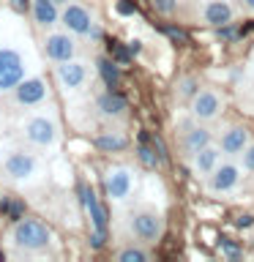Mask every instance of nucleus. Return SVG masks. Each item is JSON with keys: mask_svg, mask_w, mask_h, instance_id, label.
Listing matches in <instances>:
<instances>
[{"mask_svg": "<svg viewBox=\"0 0 254 262\" xmlns=\"http://www.w3.org/2000/svg\"><path fill=\"white\" fill-rule=\"evenodd\" d=\"M238 19V8L232 0H205L200 6V22L210 30H221L235 25Z\"/></svg>", "mask_w": 254, "mask_h": 262, "instance_id": "nucleus-6", "label": "nucleus"}, {"mask_svg": "<svg viewBox=\"0 0 254 262\" xmlns=\"http://www.w3.org/2000/svg\"><path fill=\"white\" fill-rule=\"evenodd\" d=\"M221 159H224V150H221L216 142H210V145L200 147V150H197L192 159H188V167H192V172H194L197 180H205L213 169L219 167Z\"/></svg>", "mask_w": 254, "mask_h": 262, "instance_id": "nucleus-11", "label": "nucleus"}, {"mask_svg": "<svg viewBox=\"0 0 254 262\" xmlns=\"http://www.w3.org/2000/svg\"><path fill=\"white\" fill-rule=\"evenodd\" d=\"M137 159L142 161L147 169H156V167H159V156H156V153H153V147H147L145 142L137 147Z\"/></svg>", "mask_w": 254, "mask_h": 262, "instance_id": "nucleus-26", "label": "nucleus"}, {"mask_svg": "<svg viewBox=\"0 0 254 262\" xmlns=\"http://www.w3.org/2000/svg\"><path fill=\"white\" fill-rule=\"evenodd\" d=\"M25 79V63L16 49L0 47V90H14Z\"/></svg>", "mask_w": 254, "mask_h": 262, "instance_id": "nucleus-8", "label": "nucleus"}, {"mask_svg": "<svg viewBox=\"0 0 254 262\" xmlns=\"http://www.w3.org/2000/svg\"><path fill=\"white\" fill-rule=\"evenodd\" d=\"M238 3L243 6V11H246V14H254V0H238Z\"/></svg>", "mask_w": 254, "mask_h": 262, "instance_id": "nucleus-29", "label": "nucleus"}, {"mask_svg": "<svg viewBox=\"0 0 254 262\" xmlns=\"http://www.w3.org/2000/svg\"><path fill=\"white\" fill-rule=\"evenodd\" d=\"M0 262H3V254H0Z\"/></svg>", "mask_w": 254, "mask_h": 262, "instance_id": "nucleus-32", "label": "nucleus"}, {"mask_svg": "<svg viewBox=\"0 0 254 262\" xmlns=\"http://www.w3.org/2000/svg\"><path fill=\"white\" fill-rule=\"evenodd\" d=\"M227 110V98L216 88H197V93L188 101V115L197 123H208L213 126L216 120H221V115Z\"/></svg>", "mask_w": 254, "mask_h": 262, "instance_id": "nucleus-3", "label": "nucleus"}, {"mask_svg": "<svg viewBox=\"0 0 254 262\" xmlns=\"http://www.w3.org/2000/svg\"><path fill=\"white\" fill-rule=\"evenodd\" d=\"M96 69H98V74H101V79H104V85H107V88H118V82H120V71H118V66H115L112 60L101 57V60L96 63Z\"/></svg>", "mask_w": 254, "mask_h": 262, "instance_id": "nucleus-21", "label": "nucleus"}, {"mask_svg": "<svg viewBox=\"0 0 254 262\" xmlns=\"http://www.w3.org/2000/svg\"><path fill=\"white\" fill-rule=\"evenodd\" d=\"M93 145L98 147L101 153H123L129 147V137L118 128H110V131H101V134L93 137Z\"/></svg>", "mask_w": 254, "mask_h": 262, "instance_id": "nucleus-19", "label": "nucleus"}, {"mask_svg": "<svg viewBox=\"0 0 254 262\" xmlns=\"http://www.w3.org/2000/svg\"><path fill=\"white\" fill-rule=\"evenodd\" d=\"M82 202H85V208L90 213V221H93V237H90V241H93V249H101L104 237H107V213H104L101 205H98L93 188H88V186H82Z\"/></svg>", "mask_w": 254, "mask_h": 262, "instance_id": "nucleus-12", "label": "nucleus"}, {"mask_svg": "<svg viewBox=\"0 0 254 262\" xmlns=\"http://www.w3.org/2000/svg\"><path fill=\"white\" fill-rule=\"evenodd\" d=\"M96 110L101 112L104 118H110V120H120V118H126L129 101H126L123 93H118L115 88H110V90H104V93L96 98Z\"/></svg>", "mask_w": 254, "mask_h": 262, "instance_id": "nucleus-17", "label": "nucleus"}, {"mask_svg": "<svg viewBox=\"0 0 254 262\" xmlns=\"http://www.w3.org/2000/svg\"><path fill=\"white\" fill-rule=\"evenodd\" d=\"M0 213L8 216L11 221H19L25 216V202L22 200H3L0 202Z\"/></svg>", "mask_w": 254, "mask_h": 262, "instance_id": "nucleus-23", "label": "nucleus"}, {"mask_svg": "<svg viewBox=\"0 0 254 262\" xmlns=\"http://www.w3.org/2000/svg\"><path fill=\"white\" fill-rule=\"evenodd\" d=\"M60 25L69 33H74V36H88L90 28H93V14L88 11L85 6H79V3H66V8L60 11Z\"/></svg>", "mask_w": 254, "mask_h": 262, "instance_id": "nucleus-10", "label": "nucleus"}, {"mask_svg": "<svg viewBox=\"0 0 254 262\" xmlns=\"http://www.w3.org/2000/svg\"><path fill=\"white\" fill-rule=\"evenodd\" d=\"M151 3H153V8L161 16H172V14L178 11V0H151Z\"/></svg>", "mask_w": 254, "mask_h": 262, "instance_id": "nucleus-27", "label": "nucleus"}, {"mask_svg": "<svg viewBox=\"0 0 254 262\" xmlns=\"http://www.w3.org/2000/svg\"><path fill=\"white\" fill-rule=\"evenodd\" d=\"M249 69H251V74H254V52H251V57H249Z\"/></svg>", "mask_w": 254, "mask_h": 262, "instance_id": "nucleus-30", "label": "nucleus"}, {"mask_svg": "<svg viewBox=\"0 0 254 262\" xmlns=\"http://www.w3.org/2000/svg\"><path fill=\"white\" fill-rule=\"evenodd\" d=\"M197 88H200V85H197V79L194 77H183V79H180L178 82V90H175V93H178V98H180V101H192V96L197 93Z\"/></svg>", "mask_w": 254, "mask_h": 262, "instance_id": "nucleus-25", "label": "nucleus"}, {"mask_svg": "<svg viewBox=\"0 0 254 262\" xmlns=\"http://www.w3.org/2000/svg\"><path fill=\"white\" fill-rule=\"evenodd\" d=\"M213 142V131H210V126L208 123H192L183 134H180V153L186 156V159H192V156L200 150V147H205V145H210Z\"/></svg>", "mask_w": 254, "mask_h": 262, "instance_id": "nucleus-15", "label": "nucleus"}, {"mask_svg": "<svg viewBox=\"0 0 254 262\" xmlns=\"http://www.w3.org/2000/svg\"><path fill=\"white\" fill-rule=\"evenodd\" d=\"M25 139L36 147H52L57 142V123L47 115H38V118H30L25 123Z\"/></svg>", "mask_w": 254, "mask_h": 262, "instance_id": "nucleus-9", "label": "nucleus"}, {"mask_svg": "<svg viewBox=\"0 0 254 262\" xmlns=\"http://www.w3.org/2000/svg\"><path fill=\"white\" fill-rule=\"evenodd\" d=\"M251 131H249V126L246 123H224L216 134H213V142H216L221 150H224V156H238L243 150L246 145L251 142Z\"/></svg>", "mask_w": 254, "mask_h": 262, "instance_id": "nucleus-7", "label": "nucleus"}, {"mask_svg": "<svg viewBox=\"0 0 254 262\" xmlns=\"http://www.w3.org/2000/svg\"><path fill=\"white\" fill-rule=\"evenodd\" d=\"M28 6H30V0H11V8L16 14H25V11H28Z\"/></svg>", "mask_w": 254, "mask_h": 262, "instance_id": "nucleus-28", "label": "nucleus"}, {"mask_svg": "<svg viewBox=\"0 0 254 262\" xmlns=\"http://www.w3.org/2000/svg\"><path fill=\"white\" fill-rule=\"evenodd\" d=\"M14 98L16 104L22 106H36L47 98V85L44 79H22L19 85L14 88Z\"/></svg>", "mask_w": 254, "mask_h": 262, "instance_id": "nucleus-18", "label": "nucleus"}, {"mask_svg": "<svg viewBox=\"0 0 254 262\" xmlns=\"http://www.w3.org/2000/svg\"><path fill=\"white\" fill-rule=\"evenodd\" d=\"M115 259L118 262H147L151 259V251L142 249V246H126V249H120L115 254Z\"/></svg>", "mask_w": 254, "mask_h": 262, "instance_id": "nucleus-22", "label": "nucleus"}, {"mask_svg": "<svg viewBox=\"0 0 254 262\" xmlns=\"http://www.w3.org/2000/svg\"><path fill=\"white\" fill-rule=\"evenodd\" d=\"M137 188V172L126 167V164H118V167H110L104 175V191L110 200L115 202H126Z\"/></svg>", "mask_w": 254, "mask_h": 262, "instance_id": "nucleus-5", "label": "nucleus"}, {"mask_svg": "<svg viewBox=\"0 0 254 262\" xmlns=\"http://www.w3.org/2000/svg\"><path fill=\"white\" fill-rule=\"evenodd\" d=\"M235 159H238V164H241V169L246 172V175H254V139L235 156Z\"/></svg>", "mask_w": 254, "mask_h": 262, "instance_id": "nucleus-24", "label": "nucleus"}, {"mask_svg": "<svg viewBox=\"0 0 254 262\" xmlns=\"http://www.w3.org/2000/svg\"><path fill=\"white\" fill-rule=\"evenodd\" d=\"M11 241L22 251H41L49 246V229L36 219H19L11 229Z\"/></svg>", "mask_w": 254, "mask_h": 262, "instance_id": "nucleus-4", "label": "nucleus"}, {"mask_svg": "<svg viewBox=\"0 0 254 262\" xmlns=\"http://www.w3.org/2000/svg\"><path fill=\"white\" fill-rule=\"evenodd\" d=\"M55 3H63L66 6V3H71V0H55Z\"/></svg>", "mask_w": 254, "mask_h": 262, "instance_id": "nucleus-31", "label": "nucleus"}, {"mask_svg": "<svg viewBox=\"0 0 254 262\" xmlns=\"http://www.w3.org/2000/svg\"><path fill=\"white\" fill-rule=\"evenodd\" d=\"M33 19H36L38 28H52V25L60 22V11H57L55 0H33Z\"/></svg>", "mask_w": 254, "mask_h": 262, "instance_id": "nucleus-20", "label": "nucleus"}, {"mask_svg": "<svg viewBox=\"0 0 254 262\" xmlns=\"http://www.w3.org/2000/svg\"><path fill=\"white\" fill-rule=\"evenodd\" d=\"M243 178H246V172L241 169L235 156H224L219 161V167L202 180V186H205V194H210V196H229L243 186Z\"/></svg>", "mask_w": 254, "mask_h": 262, "instance_id": "nucleus-1", "label": "nucleus"}, {"mask_svg": "<svg viewBox=\"0 0 254 262\" xmlns=\"http://www.w3.org/2000/svg\"><path fill=\"white\" fill-rule=\"evenodd\" d=\"M36 169H38L36 156H33V153H25V150L8 153L6 161H3V172H6L11 180H28V178L36 175Z\"/></svg>", "mask_w": 254, "mask_h": 262, "instance_id": "nucleus-14", "label": "nucleus"}, {"mask_svg": "<svg viewBox=\"0 0 254 262\" xmlns=\"http://www.w3.org/2000/svg\"><path fill=\"white\" fill-rule=\"evenodd\" d=\"M44 55L52 63L71 60V57L77 55V41H74L69 33H49L44 38Z\"/></svg>", "mask_w": 254, "mask_h": 262, "instance_id": "nucleus-16", "label": "nucleus"}, {"mask_svg": "<svg viewBox=\"0 0 254 262\" xmlns=\"http://www.w3.org/2000/svg\"><path fill=\"white\" fill-rule=\"evenodd\" d=\"M55 77H57V82H60V88H66V90H79V88H85L90 71H88V63L74 60V57H71V60L57 63Z\"/></svg>", "mask_w": 254, "mask_h": 262, "instance_id": "nucleus-13", "label": "nucleus"}, {"mask_svg": "<svg viewBox=\"0 0 254 262\" xmlns=\"http://www.w3.org/2000/svg\"><path fill=\"white\" fill-rule=\"evenodd\" d=\"M126 229L137 243H159L164 235V216L156 208H137L129 213Z\"/></svg>", "mask_w": 254, "mask_h": 262, "instance_id": "nucleus-2", "label": "nucleus"}]
</instances>
